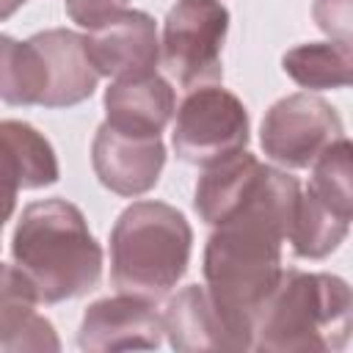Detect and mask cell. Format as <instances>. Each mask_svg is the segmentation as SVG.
Returning <instances> with one entry per match:
<instances>
[{
  "mask_svg": "<svg viewBox=\"0 0 353 353\" xmlns=\"http://www.w3.org/2000/svg\"><path fill=\"white\" fill-rule=\"evenodd\" d=\"M11 256L33 284L39 303L80 298L102 276V248L88 232L85 215L66 199L33 201L22 210Z\"/></svg>",
  "mask_w": 353,
  "mask_h": 353,
  "instance_id": "obj_1",
  "label": "cell"
},
{
  "mask_svg": "<svg viewBox=\"0 0 353 353\" xmlns=\"http://www.w3.org/2000/svg\"><path fill=\"white\" fill-rule=\"evenodd\" d=\"M353 336V287L331 273L284 270L268 301L254 350L312 353L342 350Z\"/></svg>",
  "mask_w": 353,
  "mask_h": 353,
  "instance_id": "obj_2",
  "label": "cell"
},
{
  "mask_svg": "<svg viewBox=\"0 0 353 353\" xmlns=\"http://www.w3.org/2000/svg\"><path fill=\"white\" fill-rule=\"evenodd\" d=\"M190 245V223L176 207L135 201L110 232V281L119 292L157 303L185 276Z\"/></svg>",
  "mask_w": 353,
  "mask_h": 353,
  "instance_id": "obj_3",
  "label": "cell"
},
{
  "mask_svg": "<svg viewBox=\"0 0 353 353\" xmlns=\"http://www.w3.org/2000/svg\"><path fill=\"white\" fill-rule=\"evenodd\" d=\"M102 74L85 52V36L52 28L28 41L0 39V97L6 105L72 108L88 99Z\"/></svg>",
  "mask_w": 353,
  "mask_h": 353,
  "instance_id": "obj_4",
  "label": "cell"
},
{
  "mask_svg": "<svg viewBox=\"0 0 353 353\" xmlns=\"http://www.w3.org/2000/svg\"><path fill=\"white\" fill-rule=\"evenodd\" d=\"M229 11L218 0H176L163 25L160 58L165 72L188 91L221 83V50Z\"/></svg>",
  "mask_w": 353,
  "mask_h": 353,
  "instance_id": "obj_5",
  "label": "cell"
},
{
  "mask_svg": "<svg viewBox=\"0 0 353 353\" xmlns=\"http://www.w3.org/2000/svg\"><path fill=\"white\" fill-rule=\"evenodd\" d=\"M179 160L190 165H210L248 143V110L221 85L193 88L179 110L171 132Z\"/></svg>",
  "mask_w": 353,
  "mask_h": 353,
  "instance_id": "obj_6",
  "label": "cell"
},
{
  "mask_svg": "<svg viewBox=\"0 0 353 353\" xmlns=\"http://www.w3.org/2000/svg\"><path fill=\"white\" fill-rule=\"evenodd\" d=\"M336 138H342L336 110L309 91L273 102L259 130L262 152L284 168H309Z\"/></svg>",
  "mask_w": 353,
  "mask_h": 353,
  "instance_id": "obj_7",
  "label": "cell"
},
{
  "mask_svg": "<svg viewBox=\"0 0 353 353\" xmlns=\"http://www.w3.org/2000/svg\"><path fill=\"white\" fill-rule=\"evenodd\" d=\"M91 165L108 190L135 199L157 185L165 165V146L160 135H130L105 121L91 143Z\"/></svg>",
  "mask_w": 353,
  "mask_h": 353,
  "instance_id": "obj_8",
  "label": "cell"
},
{
  "mask_svg": "<svg viewBox=\"0 0 353 353\" xmlns=\"http://www.w3.org/2000/svg\"><path fill=\"white\" fill-rule=\"evenodd\" d=\"M163 314H157L154 301L135 295H116L94 301L80 323L77 345L88 353L105 350H132V347H157L163 339Z\"/></svg>",
  "mask_w": 353,
  "mask_h": 353,
  "instance_id": "obj_9",
  "label": "cell"
},
{
  "mask_svg": "<svg viewBox=\"0 0 353 353\" xmlns=\"http://www.w3.org/2000/svg\"><path fill=\"white\" fill-rule=\"evenodd\" d=\"M85 52L105 77L124 80L152 74L160 61L157 25L143 11H121L108 25L88 30Z\"/></svg>",
  "mask_w": 353,
  "mask_h": 353,
  "instance_id": "obj_10",
  "label": "cell"
},
{
  "mask_svg": "<svg viewBox=\"0 0 353 353\" xmlns=\"http://www.w3.org/2000/svg\"><path fill=\"white\" fill-rule=\"evenodd\" d=\"M265 174H268V165L259 163L245 149H237L204 165L193 193V207L199 218L207 226H221L256 193Z\"/></svg>",
  "mask_w": 353,
  "mask_h": 353,
  "instance_id": "obj_11",
  "label": "cell"
},
{
  "mask_svg": "<svg viewBox=\"0 0 353 353\" xmlns=\"http://www.w3.org/2000/svg\"><path fill=\"white\" fill-rule=\"evenodd\" d=\"M174 108V88L157 72L113 80L105 91V121L130 135H160L171 121Z\"/></svg>",
  "mask_w": 353,
  "mask_h": 353,
  "instance_id": "obj_12",
  "label": "cell"
},
{
  "mask_svg": "<svg viewBox=\"0 0 353 353\" xmlns=\"http://www.w3.org/2000/svg\"><path fill=\"white\" fill-rule=\"evenodd\" d=\"M3 141V182H6V218L14 210L19 190L47 188L58 182V160L50 141L25 121L6 119L0 124Z\"/></svg>",
  "mask_w": 353,
  "mask_h": 353,
  "instance_id": "obj_13",
  "label": "cell"
},
{
  "mask_svg": "<svg viewBox=\"0 0 353 353\" xmlns=\"http://www.w3.org/2000/svg\"><path fill=\"white\" fill-rule=\"evenodd\" d=\"M163 325L174 350H237L207 287L190 284L176 292L163 312Z\"/></svg>",
  "mask_w": 353,
  "mask_h": 353,
  "instance_id": "obj_14",
  "label": "cell"
},
{
  "mask_svg": "<svg viewBox=\"0 0 353 353\" xmlns=\"http://www.w3.org/2000/svg\"><path fill=\"white\" fill-rule=\"evenodd\" d=\"M36 290L17 265L3 268L0 298V347L6 353L22 350H58V336L50 320L36 314Z\"/></svg>",
  "mask_w": 353,
  "mask_h": 353,
  "instance_id": "obj_15",
  "label": "cell"
},
{
  "mask_svg": "<svg viewBox=\"0 0 353 353\" xmlns=\"http://www.w3.org/2000/svg\"><path fill=\"white\" fill-rule=\"evenodd\" d=\"M281 66L301 88H353V44L309 41L284 52Z\"/></svg>",
  "mask_w": 353,
  "mask_h": 353,
  "instance_id": "obj_16",
  "label": "cell"
},
{
  "mask_svg": "<svg viewBox=\"0 0 353 353\" xmlns=\"http://www.w3.org/2000/svg\"><path fill=\"white\" fill-rule=\"evenodd\" d=\"M309 190L345 223L353 221V141L336 138L312 163Z\"/></svg>",
  "mask_w": 353,
  "mask_h": 353,
  "instance_id": "obj_17",
  "label": "cell"
},
{
  "mask_svg": "<svg viewBox=\"0 0 353 353\" xmlns=\"http://www.w3.org/2000/svg\"><path fill=\"white\" fill-rule=\"evenodd\" d=\"M347 229H350V223L339 221L306 188L298 199L295 221H292V229H290V243H292V251L301 259H323V256H328L331 251L339 248Z\"/></svg>",
  "mask_w": 353,
  "mask_h": 353,
  "instance_id": "obj_18",
  "label": "cell"
},
{
  "mask_svg": "<svg viewBox=\"0 0 353 353\" xmlns=\"http://www.w3.org/2000/svg\"><path fill=\"white\" fill-rule=\"evenodd\" d=\"M312 19L331 41L353 44V0H314Z\"/></svg>",
  "mask_w": 353,
  "mask_h": 353,
  "instance_id": "obj_19",
  "label": "cell"
},
{
  "mask_svg": "<svg viewBox=\"0 0 353 353\" xmlns=\"http://www.w3.org/2000/svg\"><path fill=\"white\" fill-rule=\"evenodd\" d=\"M130 0H63L66 14L72 17V22H77L80 28H102L110 19H116L121 11H127Z\"/></svg>",
  "mask_w": 353,
  "mask_h": 353,
  "instance_id": "obj_20",
  "label": "cell"
},
{
  "mask_svg": "<svg viewBox=\"0 0 353 353\" xmlns=\"http://www.w3.org/2000/svg\"><path fill=\"white\" fill-rule=\"evenodd\" d=\"M22 3H28V0H3V17H11Z\"/></svg>",
  "mask_w": 353,
  "mask_h": 353,
  "instance_id": "obj_21",
  "label": "cell"
}]
</instances>
